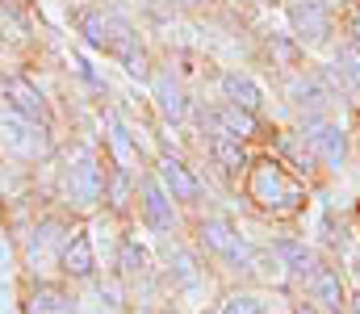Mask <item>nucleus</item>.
Listing matches in <instances>:
<instances>
[{
	"instance_id": "nucleus-1",
	"label": "nucleus",
	"mask_w": 360,
	"mask_h": 314,
	"mask_svg": "<svg viewBox=\"0 0 360 314\" xmlns=\"http://www.w3.org/2000/svg\"><path fill=\"white\" fill-rule=\"evenodd\" d=\"M80 34L89 38L96 51H105V55L122 59L130 76L147 80V59H143L139 34H134V25H130L126 17H117V13H105V8H89V13H80Z\"/></svg>"
},
{
	"instance_id": "nucleus-2",
	"label": "nucleus",
	"mask_w": 360,
	"mask_h": 314,
	"mask_svg": "<svg viewBox=\"0 0 360 314\" xmlns=\"http://www.w3.org/2000/svg\"><path fill=\"white\" fill-rule=\"evenodd\" d=\"M248 197L269 214H297L306 202V189L276 159H256L248 168Z\"/></svg>"
},
{
	"instance_id": "nucleus-3",
	"label": "nucleus",
	"mask_w": 360,
	"mask_h": 314,
	"mask_svg": "<svg viewBox=\"0 0 360 314\" xmlns=\"http://www.w3.org/2000/svg\"><path fill=\"white\" fill-rule=\"evenodd\" d=\"M201 243H205L214 256H222L226 264L243 268V273H256V264H260V251H252L248 239H243L226 218H205V222H201Z\"/></svg>"
},
{
	"instance_id": "nucleus-4",
	"label": "nucleus",
	"mask_w": 360,
	"mask_h": 314,
	"mask_svg": "<svg viewBox=\"0 0 360 314\" xmlns=\"http://www.w3.org/2000/svg\"><path fill=\"white\" fill-rule=\"evenodd\" d=\"M0 143H4V151H13V155H21V159H46V155H51V134H46V126L21 117V113H13V109L0 113Z\"/></svg>"
},
{
	"instance_id": "nucleus-5",
	"label": "nucleus",
	"mask_w": 360,
	"mask_h": 314,
	"mask_svg": "<svg viewBox=\"0 0 360 314\" xmlns=\"http://www.w3.org/2000/svg\"><path fill=\"white\" fill-rule=\"evenodd\" d=\"M105 193V181H101V168L92 159V151H80L72 172H68V202L76 209H92Z\"/></svg>"
},
{
	"instance_id": "nucleus-6",
	"label": "nucleus",
	"mask_w": 360,
	"mask_h": 314,
	"mask_svg": "<svg viewBox=\"0 0 360 314\" xmlns=\"http://www.w3.org/2000/svg\"><path fill=\"white\" fill-rule=\"evenodd\" d=\"M306 138H310V155H314V159H323L331 172L344 168V159H348V134H344L335 122L310 117V122H306Z\"/></svg>"
},
{
	"instance_id": "nucleus-7",
	"label": "nucleus",
	"mask_w": 360,
	"mask_h": 314,
	"mask_svg": "<svg viewBox=\"0 0 360 314\" xmlns=\"http://www.w3.org/2000/svg\"><path fill=\"white\" fill-rule=\"evenodd\" d=\"M289 25H293V34H297L302 42L319 46V42H327V34H331V13H327L323 0H293V4H289Z\"/></svg>"
},
{
	"instance_id": "nucleus-8",
	"label": "nucleus",
	"mask_w": 360,
	"mask_h": 314,
	"mask_svg": "<svg viewBox=\"0 0 360 314\" xmlns=\"http://www.w3.org/2000/svg\"><path fill=\"white\" fill-rule=\"evenodd\" d=\"M139 197H143V218H147V226L151 230H160V235H168L172 226H176V209H172V193L160 185V176H147L143 185H139Z\"/></svg>"
},
{
	"instance_id": "nucleus-9",
	"label": "nucleus",
	"mask_w": 360,
	"mask_h": 314,
	"mask_svg": "<svg viewBox=\"0 0 360 314\" xmlns=\"http://www.w3.org/2000/svg\"><path fill=\"white\" fill-rule=\"evenodd\" d=\"M4 101H8L13 113H21V117H30V122L51 126V105L42 101V93H38L25 76H8V80H4Z\"/></svg>"
},
{
	"instance_id": "nucleus-10",
	"label": "nucleus",
	"mask_w": 360,
	"mask_h": 314,
	"mask_svg": "<svg viewBox=\"0 0 360 314\" xmlns=\"http://www.w3.org/2000/svg\"><path fill=\"white\" fill-rule=\"evenodd\" d=\"M210 122V134H235V138H252L256 134V113H248V109H239V105H218V109H210L205 117H201V126Z\"/></svg>"
},
{
	"instance_id": "nucleus-11",
	"label": "nucleus",
	"mask_w": 360,
	"mask_h": 314,
	"mask_svg": "<svg viewBox=\"0 0 360 314\" xmlns=\"http://www.w3.org/2000/svg\"><path fill=\"white\" fill-rule=\"evenodd\" d=\"M160 185L172 193V202H197L201 197V185H197V176L180 164V159H160Z\"/></svg>"
},
{
	"instance_id": "nucleus-12",
	"label": "nucleus",
	"mask_w": 360,
	"mask_h": 314,
	"mask_svg": "<svg viewBox=\"0 0 360 314\" xmlns=\"http://www.w3.org/2000/svg\"><path fill=\"white\" fill-rule=\"evenodd\" d=\"M59 268H63L68 277H76V281L92 277L96 260H92V243H89V235H84V230H76V235L63 243V251H59Z\"/></svg>"
},
{
	"instance_id": "nucleus-13",
	"label": "nucleus",
	"mask_w": 360,
	"mask_h": 314,
	"mask_svg": "<svg viewBox=\"0 0 360 314\" xmlns=\"http://www.w3.org/2000/svg\"><path fill=\"white\" fill-rule=\"evenodd\" d=\"M310 294H314V302H319L327 314H340L344 306H348V298H344V281H340L335 268H319V273L310 277Z\"/></svg>"
},
{
	"instance_id": "nucleus-14",
	"label": "nucleus",
	"mask_w": 360,
	"mask_h": 314,
	"mask_svg": "<svg viewBox=\"0 0 360 314\" xmlns=\"http://www.w3.org/2000/svg\"><path fill=\"white\" fill-rule=\"evenodd\" d=\"M276 260H281V268H285V273L306 277V281L323 268V264H319V256H314L306 243H293V239H281V243H276Z\"/></svg>"
},
{
	"instance_id": "nucleus-15",
	"label": "nucleus",
	"mask_w": 360,
	"mask_h": 314,
	"mask_svg": "<svg viewBox=\"0 0 360 314\" xmlns=\"http://www.w3.org/2000/svg\"><path fill=\"white\" fill-rule=\"evenodd\" d=\"M222 97L231 105H239V109H248V113H256V109L264 105L260 84H256L252 76H243V72H226V76H222Z\"/></svg>"
},
{
	"instance_id": "nucleus-16",
	"label": "nucleus",
	"mask_w": 360,
	"mask_h": 314,
	"mask_svg": "<svg viewBox=\"0 0 360 314\" xmlns=\"http://www.w3.org/2000/svg\"><path fill=\"white\" fill-rule=\"evenodd\" d=\"M289 101L297 105V109H310V113H314V109H327V105H331V89L323 84V76L310 72V76H297V80L289 84Z\"/></svg>"
},
{
	"instance_id": "nucleus-17",
	"label": "nucleus",
	"mask_w": 360,
	"mask_h": 314,
	"mask_svg": "<svg viewBox=\"0 0 360 314\" xmlns=\"http://www.w3.org/2000/svg\"><path fill=\"white\" fill-rule=\"evenodd\" d=\"M210 155L222 172H243L248 168V151H243V138L235 134H210Z\"/></svg>"
},
{
	"instance_id": "nucleus-18",
	"label": "nucleus",
	"mask_w": 360,
	"mask_h": 314,
	"mask_svg": "<svg viewBox=\"0 0 360 314\" xmlns=\"http://www.w3.org/2000/svg\"><path fill=\"white\" fill-rule=\"evenodd\" d=\"M155 101H160V113H164L168 122H184L188 101H184V93H180V84L172 76H155Z\"/></svg>"
},
{
	"instance_id": "nucleus-19",
	"label": "nucleus",
	"mask_w": 360,
	"mask_h": 314,
	"mask_svg": "<svg viewBox=\"0 0 360 314\" xmlns=\"http://www.w3.org/2000/svg\"><path fill=\"white\" fill-rule=\"evenodd\" d=\"M30 314H76V302L59 285H38L30 294Z\"/></svg>"
},
{
	"instance_id": "nucleus-20",
	"label": "nucleus",
	"mask_w": 360,
	"mask_h": 314,
	"mask_svg": "<svg viewBox=\"0 0 360 314\" xmlns=\"http://www.w3.org/2000/svg\"><path fill=\"white\" fill-rule=\"evenodd\" d=\"M105 130H109V147H113V155H117V168H126V172H130V164H134L130 134L122 130V122H117V117H109V122H105Z\"/></svg>"
},
{
	"instance_id": "nucleus-21",
	"label": "nucleus",
	"mask_w": 360,
	"mask_h": 314,
	"mask_svg": "<svg viewBox=\"0 0 360 314\" xmlns=\"http://www.w3.org/2000/svg\"><path fill=\"white\" fill-rule=\"evenodd\" d=\"M335 67H340V76L352 84L360 93V42H348V46H340V55H335Z\"/></svg>"
},
{
	"instance_id": "nucleus-22",
	"label": "nucleus",
	"mask_w": 360,
	"mask_h": 314,
	"mask_svg": "<svg viewBox=\"0 0 360 314\" xmlns=\"http://www.w3.org/2000/svg\"><path fill=\"white\" fill-rule=\"evenodd\" d=\"M218 314H269V302L260 294H231Z\"/></svg>"
},
{
	"instance_id": "nucleus-23",
	"label": "nucleus",
	"mask_w": 360,
	"mask_h": 314,
	"mask_svg": "<svg viewBox=\"0 0 360 314\" xmlns=\"http://www.w3.org/2000/svg\"><path fill=\"white\" fill-rule=\"evenodd\" d=\"M139 268H143V247L134 239H126L122 243V273H139Z\"/></svg>"
},
{
	"instance_id": "nucleus-24",
	"label": "nucleus",
	"mask_w": 360,
	"mask_h": 314,
	"mask_svg": "<svg viewBox=\"0 0 360 314\" xmlns=\"http://www.w3.org/2000/svg\"><path fill=\"white\" fill-rule=\"evenodd\" d=\"M126 189H130V172H126V168H117V172H113V189H109L113 206H126Z\"/></svg>"
},
{
	"instance_id": "nucleus-25",
	"label": "nucleus",
	"mask_w": 360,
	"mask_h": 314,
	"mask_svg": "<svg viewBox=\"0 0 360 314\" xmlns=\"http://www.w3.org/2000/svg\"><path fill=\"white\" fill-rule=\"evenodd\" d=\"M293 314H319V306H297Z\"/></svg>"
},
{
	"instance_id": "nucleus-26",
	"label": "nucleus",
	"mask_w": 360,
	"mask_h": 314,
	"mask_svg": "<svg viewBox=\"0 0 360 314\" xmlns=\"http://www.w3.org/2000/svg\"><path fill=\"white\" fill-rule=\"evenodd\" d=\"M348 310H352V314H360V294L352 298V302H348Z\"/></svg>"
},
{
	"instance_id": "nucleus-27",
	"label": "nucleus",
	"mask_w": 360,
	"mask_h": 314,
	"mask_svg": "<svg viewBox=\"0 0 360 314\" xmlns=\"http://www.w3.org/2000/svg\"><path fill=\"white\" fill-rule=\"evenodd\" d=\"M352 38H356V42H360V17H356V21H352Z\"/></svg>"
},
{
	"instance_id": "nucleus-28",
	"label": "nucleus",
	"mask_w": 360,
	"mask_h": 314,
	"mask_svg": "<svg viewBox=\"0 0 360 314\" xmlns=\"http://www.w3.org/2000/svg\"><path fill=\"white\" fill-rule=\"evenodd\" d=\"M356 277H360V260H356Z\"/></svg>"
},
{
	"instance_id": "nucleus-29",
	"label": "nucleus",
	"mask_w": 360,
	"mask_h": 314,
	"mask_svg": "<svg viewBox=\"0 0 360 314\" xmlns=\"http://www.w3.org/2000/svg\"><path fill=\"white\" fill-rule=\"evenodd\" d=\"M8 4H21V0H8Z\"/></svg>"
}]
</instances>
